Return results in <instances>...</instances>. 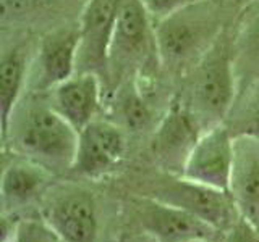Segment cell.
Segmentation results:
<instances>
[{"label":"cell","instance_id":"obj_1","mask_svg":"<svg viewBox=\"0 0 259 242\" xmlns=\"http://www.w3.org/2000/svg\"><path fill=\"white\" fill-rule=\"evenodd\" d=\"M225 0H196L156 21L160 68L186 76L225 32Z\"/></svg>","mask_w":259,"mask_h":242},{"label":"cell","instance_id":"obj_2","mask_svg":"<svg viewBox=\"0 0 259 242\" xmlns=\"http://www.w3.org/2000/svg\"><path fill=\"white\" fill-rule=\"evenodd\" d=\"M15 155L42 165L52 173L70 171L75 160L78 131L51 103H18L2 134Z\"/></svg>","mask_w":259,"mask_h":242},{"label":"cell","instance_id":"obj_3","mask_svg":"<svg viewBox=\"0 0 259 242\" xmlns=\"http://www.w3.org/2000/svg\"><path fill=\"white\" fill-rule=\"evenodd\" d=\"M154 65L160 68L156 21L141 0H121L109 47L105 87L113 91L130 78H141Z\"/></svg>","mask_w":259,"mask_h":242},{"label":"cell","instance_id":"obj_4","mask_svg":"<svg viewBox=\"0 0 259 242\" xmlns=\"http://www.w3.org/2000/svg\"><path fill=\"white\" fill-rule=\"evenodd\" d=\"M186 76V92L180 100L201 128L207 131L225 123L237 99L232 52L225 32Z\"/></svg>","mask_w":259,"mask_h":242},{"label":"cell","instance_id":"obj_5","mask_svg":"<svg viewBox=\"0 0 259 242\" xmlns=\"http://www.w3.org/2000/svg\"><path fill=\"white\" fill-rule=\"evenodd\" d=\"M146 196L182 208L221 232L229 229L241 215L230 192L190 181L180 174L168 173Z\"/></svg>","mask_w":259,"mask_h":242},{"label":"cell","instance_id":"obj_6","mask_svg":"<svg viewBox=\"0 0 259 242\" xmlns=\"http://www.w3.org/2000/svg\"><path fill=\"white\" fill-rule=\"evenodd\" d=\"M126 153V133L112 119L96 118L78 131L71 173L99 179L115 169Z\"/></svg>","mask_w":259,"mask_h":242},{"label":"cell","instance_id":"obj_7","mask_svg":"<svg viewBox=\"0 0 259 242\" xmlns=\"http://www.w3.org/2000/svg\"><path fill=\"white\" fill-rule=\"evenodd\" d=\"M121 0H86L78 16V71H91L107 81L109 47Z\"/></svg>","mask_w":259,"mask_h":242},{"label":"cell","instance_id":"obj_8","mask_svg":"<svg viewBox=\"0 0 259 242\" xmlns=\"http://www.w3.org/2000/svg\"><path fill=\"white\" fill-rule=\"evenodd\" d=\"M42 218L63 242H96V202L83 188L65 186L51 192Z\"/></svg>","mask_w":259,"mask_h":242},{"label":"cell","instance_id":"obj_9","mask_svg":"<svg viewBox=\"0 0 259 242\" xmlns=\"http://www.w3.org/2000/svg\"><path fill=\"white\" fill-rule=\"evenodd\" d=\"M202 133L204 129L183 102H174L154 128L152 157L167 173L182 176L186 160Z\"/></svg>","mask_w":259,"mask_h":242},{"label":"cell","instance_id":"obj_10","mask_svg":"<svg viewBox=\"0 0 259 242\" xmlns=\"http://www.w3.org/2000/svg\"><path fill=\"white\" fill-rule=\"evenodd\" d=\"M235 155V137L224 123L201 134L186 160L182 176L186 179L229 192Z\"/></svg>","mask_w":259,"mask_h":242},{"label":"cell","instance_id":"obj_11","mask_svg":"<svg viewBox=\"0 0 259 242\" xmlns=\"http://www.w3.org/2000/svg\"><path fill=\"white\" fill-rule=\"evenodd\" d=\"M79 26L78 21L55 26L39 39L32 58L34 86L39 91L52 89L78 73Z\"/></svg>","mask_w":259,"mask_h":242},{"label":"cell","instance_id":"obj_12","mask_svg":"<svg viewBox=\"0 0 259 242\" xmlns=\"http://www.w3.org/2000/svg\"><path fill=\"white\" fill-rule=\"evenodd\" d=\"M135 213L141 229L157 242H193L219 239L221 231L182 208L144 196L135 202Z\"/></svg>","mask_w":259,"mask_h":242},{"label":"cell","instance_id":"obj_13","mask_svg":"<svg viewBox=\"0 0 259 242\" xmlns=\"http://www.w3.org/2000/svg\"><path fill=\"white\" fill-rule=\"evenodd\" d=\"M105 84L99 75L78 71L52 89L51 105L79 131L97 118L104 105Z\"/></svg>","mask_w":259,"mask_h":242},{"label":"cell","instance_id":"obj_14","mask_svg":"<svg viewBox=\"0 0 259 242\" xmlns=\"http://www.w3.org/2000/svg\"><path fill=\"white\" fill-rule=\"evenodd\" d=\"M32 45L26 40H12L4 44L0 56V128L7 131L15 108L26 91L32 68Z\"/></svg>","mask_w":259,"mask_h":242},{"label":"cell","instance_id":"obj_15","mask_svg":"<svg viewBox=\"0 0 259 242\" xmlns=\"http://www.w3.org/2000/svg\"><path fill=\"white\" fill-rule=\"evenodd\" d=\"M240 213L254 221L259 218V139L235 137V155L229 188Z\"/></svg>","mask_w":259,"mask_h":242},{"label":"cell","instance_id":"obj_16","mask_svg":"<svg viewBox=\"0 0 259 242\" xmlns=\"http://www.w3.org/2000/svg\"><path fill=\"white\" fill-rule=\"evenodd\" d=\"M52 174V171L32 160L20 155L13 158L4 168L0 186L4 213H13L15 210L26 207L47 189Z\"/></svg>","mask_w":259,"mask_h":242},{"label":"cell","instance_id":"obj_17","mask_svg":"<svg viewBox=\"0 0 259 242\" xmlns=\"http://www.w3.org/2000/svg\"><path fill=\"white\" fill-rule=\"evenodd\" d=\"M110 118L125 133H143L154 125V110L140 78H130L110 91Z\"/></svg>","mask_w":259,"mask_h":242},{"label":"cell","instance_id":"obj_18","mask_svg":"<svg viewBox=\"0 0 259 242\" xmlns=\"http://www.w3.org/2000/svg\"><path fill=\"white\" fill-rule=\"evenodd\" d=\"M233 137L249 136L259 139V78L240 97L237 95L225 123Z\"/></svg>","mask_w":259,"mask_h":242},{"label":"cell","instance_id":"obj_19","mask_svg":"<svg viewBox=\"0 0 259 242\" xmlns=\"http://www.w3.org/2000/svg\"><path fill=\"white\" fill-rule=\"evenodd\" d=\"M8 242H63L44 220H18L16 229Z\"/></svg>","mask_w":259,"mask_h":242},{"label":"cell","instance_id":"obj_20","mask_svg":"<svg viewBox=\"0 0 259 242\" xmlns=\"http://www.w3.org/2000/svg\"><path fill=\"white\" fill-rule=\"evenodd\" d=\"M219 242H259V231L249 218L240 215L238 220L224 231Z\"/></svg>","mask_w":259,"mask_h":242},{"label":"cell","instance_id":"obj_21","mask_svg":"<svg viewBox=\"0 0 259 242\" xmlns=\"http://www.w3.org/2000/svg\"><path fill=\"white\" fill-rule=\"evenodd\" d=\"M141 2L148 8V12L151 13L154 21H157L167 15L174 13L178 8H182L191 2H196V0H141Z\"/></svg>","mask_w":259,"mask_h":242},{"label":"cell","instance_id":"obj_22","mask_svg":"<svg viewBox=\"0 0 259 242\" xmlns=\"http://www.w3.org/2000/svg\"><path fill=\"white\" fill-rule=\"evenodd\" d=\"M125 242H157L156 239H154L151 234L148 232H138V234H133V236H130Z\"/></svg>","mask_w":259,"mask_h":242},{"label":"cell","instance_id":"obj_23","mask_svg":"<svg viewBox=\"0 0 259 242\" xmlns=\"http://www.w3.org/2000/svg\"><path fill=\"white\" fill-rule=\"evenodd\" d=\"M221 239H204V240H193V242H219Z\"/></svg>","mask_w":259,"mask_h":242},{"label":"cell","instance_id":"obj_24","mask_svg":"<svg viewBox=\"0 0 259 242\" xmlns=\"http://www.w3.org/2000/svg\"><path fill=\"white\" fill-rule=\"evenodd\" d=\"M253 223L256 224V228H257V231H259V218H257V220H254Z\"/></svg>","mask_w":259,"mask_h":242},{"label":"cell","instance_id":"obj_25","mask_svg":"<svg viewBox=\"0 0 259 242\" xmlns=\"http://www.w3.org/2000/svg\"><path fill=\"white\" fill-rule=\"evenodd\" d=\"M235 2H243V4H245V2H249V0H235Z\"/></svg>","mask_w":259,"mask_h":242}]
</instances>
